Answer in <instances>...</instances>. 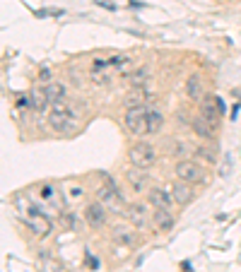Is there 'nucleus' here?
Masks as SVG:
<instances>
[{
	"label": "nucleus",
	"mask_w": 241,
	"mask_h": 272,
	"mask_svg": "<svg viewBox=\"0 0 241 272\" xmlns=\"http://www.w3.org/2000/svg\"><path fill=\"white\" fill-rule=\"evenodd\" d=\"M48 125L55 132H61V135H73L77 130V113L70 104H66V99L55 101L53 106H51V111H48Z\"/></svg>",
	"instance_id": "nucleus-1"
},
{
	"label": "nucleus",
	"mask_w": 241,
	"mask_h": 272,
	"mask_svg": "<svg viewBox=\"0 0 241 272\" xmlns=\"http://www.w3.org/2000/svg\"><path fill=\"white\" fill-rule=\"evenodd\" d=\"M97 197L106 210H113V212H118V215H123L126 207H128L126 205V197H123V193H120V188L116 185V181L106 174H104V185L97 190Z\"/></svg>",
	"instance_id": "nucleus-2"
},
{
	"label": "nucleus",
	"mask_w": 241,
	"mask_h": 272,
	"mask_svg": "<svg viewBox=\"0 0 241 272\" xmlns=\"http://www.w3.org/2000/svg\"><path fill=\"white\" fill-rule=\"evenodd\" d=\"M150 109L145 106H131L126 111V128L133 132V135H150Z\"/></svg>",
	"instance_id": "nucleus-3"
},
{
	"label": "nucleus",
	"mask_w": 241,
	"mask_h": 272,
	"mask_svg": "<svg viewBox=\"0 0 241 272\" xmlns=\"http://www.w3.org/2000/svg\"><path fill=\"white\" fill-rule=\"evenodd\" d=\"M176 176H178V181H184V183H208V176H205V169L200 166V164L191 162V159H181V162L176 164Z\"/></svg>",
	"instance_id": "nucleus-4"
},
{
	"label": "nucleus",
	"mask_w": 241,
	"mask_h": 272,
	"mask_svg": "<svg viewBox=\"0 0 241 272\" xmlns=\"http://www.w3.org/2000/svg\"><path fill=\"white\" fill-rule=\"evenodd\" d=\"M128 157H131L133 166H140V169H150L157 162V152H154L152 145H147V142H138L135 147H131Z\"/></svg>",
	"instance_id": "nucleus-5"
},
{
	"label": "nucleus",
	"mask_w": 241,
	"mask_h": 272,
	"mask_svg": "<svg viewBox=\"0 0 241 272\" xmlns=\"http://www.w3.org/2000/svg\"><path fill=\"white\" fill-rule=\"evenodd\" d=\"M224 99L217 97V94H205L203 97V109H200V116H205L212 123H219V118L224 116Z\"/></svg>",
	"instance_id": "nucleus-6"
},
{
	"label": "nucleus",
	"mask_w": 241,
	"mask_h": 272,
	"mask_svg": "<svg viewBox=\"0 0 241 272\" xmlns=\"http://www.w3.org/2000/svg\"><path fill=\"white\" fill-rule=\"evenodd\" d=\"M126 181L133 188V193H150V178L145 174V169H140V166H131L126 171Z\"/></svg>",
	"instance_id": "nucleus-7"
},
{
	"label": "nucleus",
	"mask_w": 241,
	"mask_h": 272,
	"mask_svg": "<svg viewBox=\"0 0 241 272\" xmlns=\"http://www.w3.org/2000/svg\"><path fill=\"white\" fill-rule=\"evenodd\" d=\"M123 215L128 217V222H131L133 227H138V229H145L147 224H150V215H147V207H145L143 202H133V205H128Z\"/></svg>",
	"instance_id": "nucleus-8"
},
{
	"label": "nucleus",
	"mask_w": 241,
	"mask_h": 272,
	"mask_svg": "<svg viewBox=\"0 0 241 272\" xmlns=\"http://www.w3.org/2000/svg\"><path fill=\"white\" fill-rule=\"evenodd\" d=\"M147 200L154 210H171V205H174V195L169 190H162V188H150Z\"/></svg>",
	"instance_id": "nucleus-9"
},
{
	"label": "nucleus",
	"mask_w": 241,
	"mask_h": 272,
	"mask_svg": "<svg viewBox=\"0 0 241 272\" xmlns=\"http://www.w3.org/2000/svg\"><path fill=\"white\" fill-rule=\"evenodd\" d=\"M85 219H87L89 227H104L106 224V207L101 205V202H92V205L85 207Z\"/></svg>",
	"instance_id": "nucleus-10"
},
{
	"label": "nucleus",
	"mask_w": 241,
	"mask_h": 272,
	"mask_svg": "<svg viewBox=\"0 0 241 272\" xmlns=\"http://www.w3.org/2000/svg\"><path fill=\"white\" fill-rule=\"evenodd\" d=\"M27 224H29V229L32 231H36L39 236H46V234H51V222L39 212V210H32L29 212V217H27Z\"/></svg>",
	"instance_id": "nucleus-11"
},
{
	"label": "nucleus",
	"mask_w": 241,
	"mask_h": 272,
	"mask_svg": "<svg viewBox=\"0 0 241 272\" xmlns=\"http://www.w3.org/2000/svg\"><path fill=\"white\" fill-rule=\"evenodd\" d=\"M193 130H196V135H200V138L212 140V138L217 135V123L208 120L205 116H198V118L193 120Z\"/></svg>",
	"instance_id": "nucleus-12"
},
{
	"label": "nucleus",
	"mask_w": 241,
	"mask_h": 272,
	"mask_svg": "<svg viewBox=\"0 0 241 272\" xmlns=\"http://www.w3.org/2000/svg\"><path fill=\"white\" fill-rule=\"evenodd\" d=\"M171 195H174V200L178 202V205H188V202H193V197H196V193L191 190V183H184V181H176V183L171 185Z\"/></svg>",
	"instance_id": "nucleus-13"
},
{
	"label": "nucleus",
	"mask_w": 241,
	"mask_h": 272,
	"mask_svg": "<svg viewBox=\"0 0 241 272\" xmlns=\"http://www.w3.org/2000/svg\"><path fill=\"white\" fill-rule=\"evenodd\" d=\"M186 97L193 101H203L205 92H203V77L200 75H191L186 80Z\"/></svg>",
	"instance_id": "nucleus-14"
},
{
	"label": "nucleus",
	"mask_w": 241,
	"mask_h": 272,
	"mask_svg": "<svg viewBox=\"0 0 241 272\" xmlns=\"http://www.w3.org/2000/svg\"><path fill=\"white\" fill-rule=\"evenodd\" d=\"M174 215H171V210H157L154 212V227L159 229V231H169V229L174 227Z\"/></svg>",
	"instance_id": "nucleus-15"
},
{
	"label": "nucleus",
	"mask_w": 241,
	"mask_h": 272,
	"mask_svg": "<svg viewBox=\"0 0 241 272\" xmlns=\"http://www.w3.org/2000/svg\"><path fill=\"white\" fill-rule=\"evenodd\" d=\"M41 92L46 94V99H48L51 104H55V101H63V99H66V87H63V85H58V82H46Z\"/></svg>",
	"instance_id": "nucleus-16"
},
{
	"label": "nucleus",
	"mask_w": 241,
	"mask_h": 272,
	"mask_svg": "<svg viewBox=\"0 0 241 272\" xmlns=\"http://www.w3.org/2000/svg\"><path fill=\"white\" fill-rule=\"evenodd\" d=\"M113 241L116 243H120V246H135V234H131L126 227H116L113 229Z\"/></svg>",
	"instance_id": "nucleus-17"
},
{
	"label": "nucleus",
	"mask_w": 241,
	"mask_h": 272,
	"mask_svg": "<svg viewBox=\"0 0 241 272\" xmlns=\"http://www.w3.org/2000/svg\"><path fill=\"white\" fill-rule=\"evenodd\" d=\"M39 193H41V200H44V202L53 205L55 210L61 207V200H58V190H55L53 185H41V190H39Z\"/></svg>",
	"instance_id": "nucleus-18"
},
{
	"label": "nucleus",
	"mask_w": 241,
	"mask_h": 272,
	"mask_svg": "<svg viewBox=\"0 0 241 272\" xmlns=\"http://www.w3.org/2000/svg\"><path fill=\"white\" fill-rule=\"evenodd\" d=\"M147 123H150V135H154V132L162 130V123H164V116L159 113V111H150V118H147Z\"/></svg>",
	"instance_id": "nucleus-19"
},
{
	"label": "nucleus",
	"mask_w": 241,
	"mask_h": 272,
	"mask_svg": "<svg viewBox=\"0 0 241 272\" xmlns=\"http://www.w3.org/2000/svg\"><path fill=\"white\" fill-rule=\"evenodd\" d=\"M48 104H51V101L46 99L44 92H34V94H32V109L34 111H39V113H41V111H46Z\"/></svg>",
	"instance_id": "nucleus-20"
},
{
	"label": "nucleus",
	"mask_w": 241,
	"mask_h": 272,
	"mask_svg": "<svg viewBox=\"0 0 241 272\" xmlns=\"http://www.w3.org/2000/svg\"><path fill=\"white\" fill-rule=\"evenodd\" d=\"M147 80H150V77H147V73H145V70H138V73L128 75V82H131L133 87H143Z\"/></svg>",
	"instance_id": "nucleus-21"
},
{
	"label": "nucleus",
	"mask_w": 241,
	"mask_h": 272,
	"mask_svg": "<svg viewBox=\"0 0 241 272\" xmlns=\"http://www.w3.org/2000/svg\"><path fill=\"white\" fill-rule=\"evenodd\" d=\"M82 200V188L80 185H73L70 190H66V202H80Z\"/></svg>",
	"instance_id": "nucleus-22"
},
{
	"label": "nucleus",
	"mask_w": 241,
	"mask_h": 272,
	"mask_svg": "<svg viewBox=\"0 0 241 272\" xmlns=\"http://www.w3.org/2000/svg\"><path fill=\"white\" fill-rule=\"evenodd\" d=\"M198 157H200V159H205L208 164L217 162V157H215V152H212L210 147H200V150H198Z\"/></svg>",
	"instance_id": "nucleus-23"
},
{
	"label": "nucleus",
	"mask_w": 241,
	"mask_h": 272,
	"mask_svg": "<svg viewBox=\"0 0 241 272\" xmlns=\"http://www.w3.org/2000/svg\"><path fill=\"white\" fill-rule=\"evenodd\" d=\"M174 154H176V157H184V159H186V154H188V145H186V142H174Z\"/></svg>",
	"instance_id": "nucleus-24"
},
{
	"label": "nucleus",
	"mask_w": 241,
	"mask_h": 272,
	"mask_svg": "<svg viewBox=\"0 0 241 272\" xmlns=\"http://www.w3.org/2000/svg\"><path fill=\"white\" fill-rule=\"evenodd\" d=\"M128 63V55H113L109 58V65H126Z\"/></svg>",
	"instance_id": "nucleus-25"
},
{
	"label": "nucleus",
	"mask_w": 241,
	"mask_h": 272,
	"mask_svg": "<svg viewBox=\"0 0 241 272\" xmlns=\"http://www.w3.org/2000/svg\"><path fill=\"white\" fill-rule=\"evenodd\" d=\"M92 80H94L97 85H104V82L109 85V75H101V73H94V75H92Z\"/></svg>",
	"instance_id": "nucleus-26"
},
{
	"label": "nucleus",
	"mask_w": 241,
	"mask_h": 272,
	"mask_svg": "<svg viewBox=\"0 0 241 272\" xmlns=\"http://www.w3.org/2000/svg\"><path fill=\"white\" fill-rule=\"evenodd\" d=\"M87 262H89V267H92V270H99V260L94 258V255H89V253H87Z\"/></svg>",
	"instance_id": "nucleus-27"
},
{
	"label": "nucleus",
	"mask_w": 241,
	"mask_h": 272,
	"mask_svg": "<svg viewBox=\"0 0 241 272\" xmlns=\"http://www.w3.org/2000/svg\"><path fill=\"white\" fill-rule=\"evenodd\" d=\"M39 80H41V82H51V70H41V73H39Z\"/></svg>",
	"instance_id": "nucleus-28"
},
{
	"label": "nucleus",
	"mask_w": 241,
	"mask_h": 272,
	"mask_svg": "<svg viewBox=\"0 0 241 272\" xmlns=\"http://www.w3.org/2000/svg\"><path fill=\"white\" fill-rule=\"evenodd\" d=\"M181 270H184V272H193V270H191V262H181Z\"/></svg>",
	"instance_id": "nucleus-29"
}]
</instances>
